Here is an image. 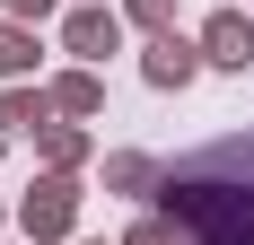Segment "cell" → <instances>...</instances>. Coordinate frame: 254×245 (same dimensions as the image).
<instances>
[{
    "label": "cell",
    "instance_id": "6da1fadb",
    "mask_svg": "<svg viewBox=\"0 0 254 245\" xmlns=\"http://www.w3.org/2000/svg\"><path fill=\"white\" fill-rule=\"evenodd\" d=\"M167 219L193 245H254V140H219L158 175Z\"/></svg>",
    "mask_w": 254,
    "mask_h": 245
},
{
    "label": "cell",
    "instance_id": "7a4b0ae2",
    "mask_svg": "<svg viewBox=\"0 0 254 245\" xmlns=\"http://www.w3.org/2000/svg\"><path fill=\"white\" fill-rule=\"evenodd\" d=\"M18 219H26V237H70V219H79V193H70V175H44L35 193L18 201Z\"/></svg>",
    "mask_w": 254,
    "mask_h": 245
},
{
    "label": "cell",
    "instance_id": "3957f363",
    "mask_svg": "<svg viewBox=\"0 0 254 245\" xmlns=\"http://www.w3.org/2000/svg\"><path fill=\"white\" fill-rule=\"evenodd\" d=\"M202 61H219V70H246V61H254V18L219 9V18L202 26Z\"/></svg>",
    "mask_w": 254,
    "mask_h": 245
},
{
    "label": "cell",
    "instance_id": "277c9868",
    "mask_svg": "<svg viewBox=\"0 0 254 245\" xmlns=\"http://www.w3.org/2000/svg\"><path fill=\"white\" fill-rule=\"evenodd\" d=\"M62 35H70L79 61H105V53L123 44V18H114V9H70V18H62Z\"/></svg>",
    "mask_w": 254,
    "mask_h": 245
},
{
    "label": "cell",
    "instance_id": "5b68a950",
    "mask_svg": "<svg viewBox=\"0 0 254 245\" xmlns=\"http://www.w3.org/2000/svg\"><path fill=\"white\" fill-rule=\"evenodd\" d=\"M140 70H149V88H184V79L202 70V44H176V35H158Z\"/></svg>",
    "mask_w": 254,
    "mask_h": 245
},
{
    "label": "cell",
    "instance_id": "8992f818",
    "mask_svg": "<svg viewBox=\"0 0 254 245\" xmlns=\"http://www.w3.org/2000/svg\"><path fill=\"white\" fill-rule=\"evenodd\" d=\"M44 114H53L44 88H9V97H0V131H44Z\"/></svg>",
    "mask_w": 254,
    "mask_h": 245
},
{
    "label": "cell",
    "instance_id": "52a82bcc",
    "mask_svg": "<svg viewBox=\"0 0 254 245\" xmlns=\"http://www.w3.org/2000/svg\"><path fill=\"white\" fill-rule=\"evenodd\" d=\"M53 105H62V114H97V105H105L97 70H70V79H53Z\"/></svg>",
    "mask_w": 254,
    "mask_h": 245
},
{
    "label": "cell",
    "instance_id": "ba28073f",
    "mask_svg": "<svg viewBox=\"0 0 254 245\" xmlns=\"http://www.w3.org/2000/svg\"><path fill=\"white\" fill-rule=\"evenodd\" d=\"M26 70H35V44H26V26L9 18L0 26V79H26Z\"/></svg>",
    "mask_w": 254,
    "mask_h": 245
},
{
    "label": "cell",
    "instance_id": "9c48e42d",
    "mask_svg": "<svg viewBox=\"0 0 254 245\" xmlns=\"http://www.w3.org/2000/svg\"><path fill=\"white\" fill-rule=\"evenodd\" d=\"M105 184H123V193H140V184H158V167L140 158V149H123V158H105Z\"/></svg>",
    "mask_w": 254,
    "mask_h": 245
},
{
    "label": "cell",
    "instance_id": "30bf717a",
    "mask_svg": "<svg viewBox=\"0 0 254 245\" xmlns=\"http://www.w3.org/2000/svg\"><path fill=\"white\" fill-rule=\"evenodd\" d=\"M44 158H53V167H79V158H88V140H79V131H53V122H44Z\"/></svg>",
    "mask_w": 254,
    "mask_h": 245
},
{
    "label": "cell",
    "instance_id": "8fae6325",
    "mask_svg": "<svg viewBox=\"0 0 254 245\" xmlns=\"http://www.w3.org/2000/svg\"><path fill=\"white\" fill-rule=\"evenodd\" d=\"M123 245H193V237H184V228L176 219H140V228H131V237Z\"/></svg>",
    "mask_w": 254,
    "mask_h": 245
},
{
    "label": "cell",
    "instance_id": "7c38bea8",
    "mask_svg": "<svg viewBox=\"0 0 254 245\" xmlns=\"http://www.w3.org/2000/svg\"><path fill=\"white\" fill-rule=\"evenodd\" d=\"M131 18H140V26H167V18H176V0H131Z\"/></svg>",
    "mask_w": 254,
    "mask_h": 245
},
{
    "label": "cell",
    "instance_id": "4fadbf2b",
    "mask_svg": "<svg viewBox=\"0 0 254 245\" xmlns=\"http://www.w3.org/2000/svg\"><path fill=\"white\" fill-rule=\"evenodd\" d=\"M62 0H9V18H53Z\"/></svg>",
    "mask_w": 254,
    "mask_h": 245
}]
</instances>
